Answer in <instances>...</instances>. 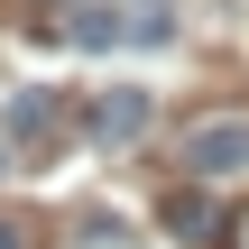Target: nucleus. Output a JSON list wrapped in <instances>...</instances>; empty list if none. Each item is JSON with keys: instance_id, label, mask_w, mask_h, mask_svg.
<instances>
[{"instance_id": "0eeeda50", "label": "nucleus", "mask_w": 249, "mask_h": 249, "mask_svg": "<svg viewBox=\"0 0 249 249\" xmlns=\"http://www.w3.org/2000/svg\"><path fill=\"white\" fill-rule=\"evenodd\" d=\"M0 249H28V240H18V222H0Z\"/></svg>"}, {"instance_id": "39448f33", "label": "nucleus", "mask_w": 249, "mask_h": 249, "mask_svg": "<svg viewBox=\"0 0 249 249\" xmlns=\"http://www.w3.org/2000/svg\"><path fill=\"white\" fill-rule=\"evenodd\" d=\"M166 231H176V240H203V231H213V203L176 185V194H166Z\"/></svg>"}, {"instance_id": "7ed1b4c3", "label": "nucleus", "mask_w": 249, "mask_h": 249, "mask_svg": "<svg viewBox=\"0 0 249 249\" xmlns=\"http://www.w3.org/2000/svg\"><path fill=\"white\" fill-rule=\"evenodd\" d=\"M148 111H157V102H148L139 83H111V92L92 102V139H102V148H129V139L148 129Z\"/></svg>"}, {"instance_id": "6e6552de", "label": "nucleus", "mask_w": 249, "mask_h": 249, "mask_svg": "<svg viewBox=\"0 0 249 249\" xmlns=\"http://www.w3.org/2000/svg\"><path fill=\"white\" fill-rule=\"evenodd\" d=\"M240 249H249V231H240Z\"/></svg>"}, {"instance_id": "423d86ee", "label": "nucleus", "mask_w": 249, "mask_h": 249, "mask_svg": "<svg viewBox=\"0 0 249 249\" xmlns=\"http://www.w3.org/2000/svg\"><path fill=\"white\" fill-rule=\"evenodd\" d=\"M166 28H176V18H166V0H139V9H129V37H139V46H157Z\"/></svg>"}, {"instance_id": "20e7f679", "label": "nucleus", "mask_w": 249, "mask_h": 249, "mask_svg": "<svg viewBox=\"0 0 249 249\" xmlns=\"http://www.w3.org/2000/svg\"><path fill=\"white\" fill-rule=\"evenodd\" d=\"M65 37H74V46H120V37H129V18H120V9H102V0H74Z\"/></svg>"}, {"instance_id": "f257e3e1", "label": "nucleus", "mask_w": 249, "mask_h": 249, "mask_svg": "<svg viewBox=\"0 0 249 249\" xmlns=\"http://www.w3.org/2000/svg\"><path fill=\"white\" fill-rule=\"evenodd\" d=\"M240 166H249V120H203V129L185 139V176L222 185V176H240Z\"/></svg>"}, {"instance_id": "f03ea898", "label": "nucleus", "mask_w": 249, "mask_h": 249, "mask_svg": "<svg viewBox=\"0 0 249 249\" xmlns=\"http://www.w3.org/2000/svg\"><path fill=\"white\" fill-rule=\"evenodd\" d=\"M18 148H55V129H65V92H46V83H28V92H9V120H0Z\"/></svg>"}]
</instances>
